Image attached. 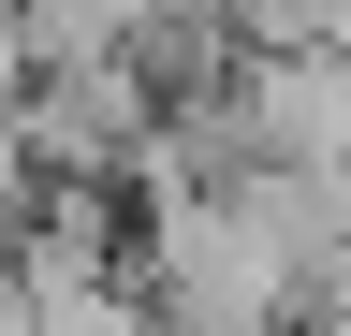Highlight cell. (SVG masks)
Here are the masks:
<instances>
[{
	"label": "cell",
	"instance_id": "obj_1",
	"mask_svg": "<svg viewBox=\"0 0 351 336\" xmlns=\"http://www.w3.org/2000/svg\"><path fill=\"white\" fill-rule=\"evenodd\" d=\"M337 336H351V292H337Z\"/></svg>",
	"mask_w": 351,
	"mask_h": 336
}]
</instances>
